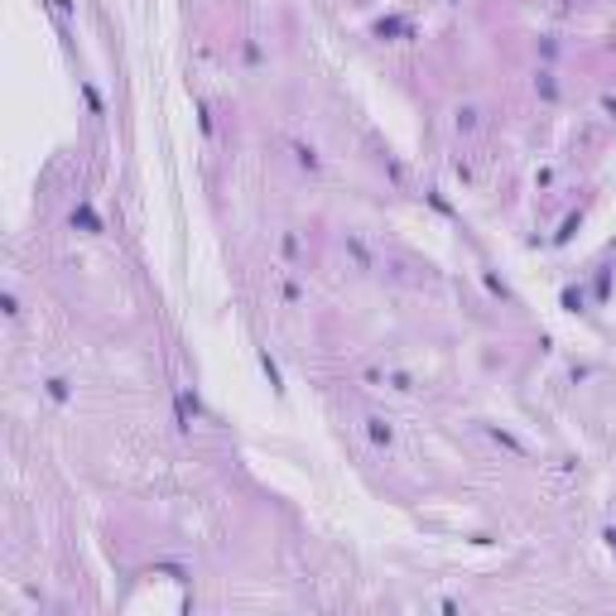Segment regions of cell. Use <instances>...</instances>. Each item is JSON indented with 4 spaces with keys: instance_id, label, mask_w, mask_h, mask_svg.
I'll use <instances>...</instances> for the list:
<instances>
[{
    "instance_id": "1",
    "label": "cell",
    "mask_w": 616,
    "mask_h": 616,
    "mask_svg": "<svg viewBox=\"0 0 616 616\" xmlns=\"http://www.w3.org/2000/svg\"><path fill=\"white\" fill-rule=\"evenodd\" d=\"M366 438H371L375 448H390V443H395V429H390L385 419H366Z\"/></svg>"
},
{
    "instance_id": "2",
    "label": "cell",
    "mask_w": 616,
    "mask_h": 616,
    "mask_svg": "<svg viewBox=\"0 0 616 616\" xmlns=\"http://www.w3.org/2000/svg\"><path fill=\"white\" fill-rule=\"evenodd\" d=\"M73 227H82V231H87V236H92V231H102V217L92 212V207H87V203H78V207H73Z\"/></svg>"
},
{
    "instance_id": "3",
    "label": "cell",
    "mask_w": 616,
    "mask_h": 616,
    "mask_svg": "<svg viewBox=\"0 0 616 616\" xmlns=\"http://www.w3.org/2000/svg\"><path fill=\"white\" fill-rule=\"evenodd\" d=\"M260 371L270 375V385H274V390H284V375H279V366H274V356H270V351H260Z\"/></svg>"
},
{
    "instance_id": "4",
    "label": "cell",
    "mask_w": 616,
    "mask_h": 616,
    "mask_svg": "<svg viewBox=\"0 0 616 616\" xmlns=\"http://www.w3.org/2000/svg\"><path fill=\"white\" fill-rule=\"evenodd\" d=\"M535 87H539V97H544V102H554V97H559V82H554V73H539Z\"/></svg>"
},
{
    "instance_id": "5",
    "label": "cell",
    "mask_w": 616,
    "mask_h": 616,
    "mask_svg": "<svg viewBox=\"0 0 616 616\" xmlns=\"http://www.w3.org/2000/svg\"><path fill=\"white\" fill-rule=\"evenodd\" d=\"M347 250H351V260H356L361 270H371V250H366V246L356 241V236H347Z\"/></svg>"
},
{
    "instance_id": "6",
    "label": "cell",
    "mask_w": 616,
    "mask_h": 616,
    "mask_svg": "<svg viewBox=\"0 0 616 616\" xmlns=\"http://www.w3.org/2000/svg\"><path fill=\"white\" fill-rule=\"evenodd\" d=\"M491 438H496L501 448H510V453H525V443H520L515 433H506V429H491Z\"/></svg>"
},
{
    "instance_id": "7",
    "label": "cell",
    "mask_w": 616,
    "mask_h": 616,
    "mask_svg": "<svg viewBox=\"0 0 616 616\" xmlns=\"http://www.w3.org/2000/svg\"><path fill=\"white\" fill-rule=\"evenodd\" d=\"M49 400L68 404V380H63V375H54V380H49Z\"/></svg>"
},
{
    "instance_id": "8",
    "label": "cell",
    "mask_w": 616,
    "mask_h": 616,
    "mask_svg": "<svg viewBox=\"0 0 616 616\" xmlns=\"http://www.w3.org/2000/svg\"><path fill=\"white\" fill-rule=\"evenodd\" d=\"M294 155H298V164H303V169H318V155H313L308 145H294Z\"/></svg>"
},
{
    "instance_id": "9",
    "label": "cell",
    "mask_w": 616,
    "mask_h": 616,
    "mask_svg": "<svg viewBox=\"0 0 616 616\" xmlns=\"http://www.w3.org/2000/svg\"><path fill=\"white\" fill-rule=\"evenodd\" d=\"M457 131H477V111H472V107L457 111Z\"/></svg>"
},
{
    "instance_id": "10",
    "label": "cell",
    "mask_w": 616,
    "mask_h": 616,
    "mask_svg": "<svg viewBox=\"0 0 616 616\" xmlns=\"http://www.w3.org/2000/svg\"><path fill=\"white\" fill-rule=\"evenodd\" d=\"M578 227H583V217L573 212V217H568V222H563V231H559V241H573V231H578Z\"/></svg>"
},
{
    "instance_id": "11",
    "label": "cell",
    "mask_w": 616,
    "mask_h": 616,
    "mask_svg": "<svg viewBox=\"0 0 616 616\" xmlns=\"http://www.w3.org/2000/svg\"><path fill=\"white\" fill-rule=\"evenodd\" d=\"M563 308L578 313V308H583V289H563Z\"/></svg>"
},
{
    "instance_id": "12",
    "label": "cell",
    "mask_w": 616,
    "mask_h": 616,
    "mask_svg": "<svg viewBox=\"0 0 616 616\" xmlns=\"http://www.w3.org/2000/svg\"><path fill=\"white\" fill-rule=\"evenodd\" d=\"M198 126H203V135H212V111L198 102Z\"/></svg>"
},
{
    "instance_id": "13",
    "label": "cell",
    "mask_w": 616,
    "mask_h": 616,
    "mask_svg": "<svg viewBox=\"0 0 616 616\" xmlns=\"http://www.w3.org/2000/svg\"><path fill=\"white\" fill-rule=\"evenodd\" d=\"M82 92H87V107L97 111V116H102V111H107V107H102V97H97V87H82Z\"/></svg>"
},
{
    "instance_id": "14",
    "label": "cell",
    "mask_w": 616,
    "mask_h": 616,
    "mask_svg": "<svg viewBox=\"0 0 616 616\" xmlns=\"http://www.w3.org/2000/svg\"><path fill=\"white\" fill-rule=\"evenodd\" d=\"M49 5H54L58 15H73V0H49Z\"/></svg>"
},
{
    "instance_id": "15",
    "label": "cell",
    "mask_w": 616,
    "mask_h": 616,
    "mask_svg": "<svg viewBox=\"0 0 616 616\" xmlns=\"http://www.w3.org/2000/svg\"><path fill=\"white\" fill-rule=\"evenodd\" d=\"M602 539H607V549L616 554V530H602Z\"/></svg>"
}]
</instances>
